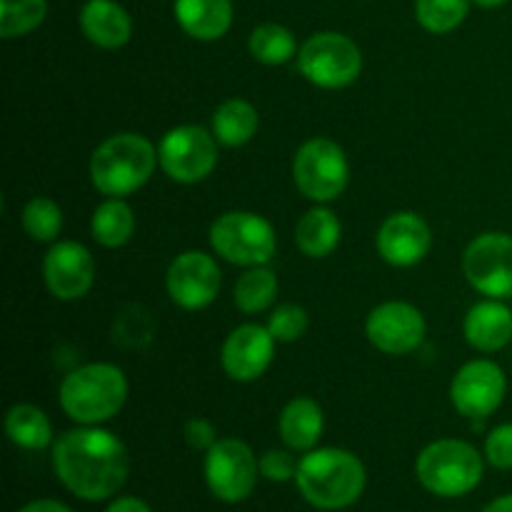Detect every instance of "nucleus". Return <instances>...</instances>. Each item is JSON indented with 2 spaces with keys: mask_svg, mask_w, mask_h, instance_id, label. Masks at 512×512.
I'll return each mask as SVG.
<instances>
[{
  "mask_svg": "<svg viewBox=\"0 0 512 512\" xmlns=\"http://www.w3.org/2000/svg\"><path fill=\"white\" fill-rule=\"evenodd\" d=\"M53 470L75 498L95 503L113 498L123 488L130 458L123 440L110 430L83 425L55 440Z\"/></svg>",
  "mask_w": 512,
  "mask_h": 512,
  "instance_id": "obj_1",
  "label": "nucleus"
},
{
  "mask_svg": "<svg viewBox=\"0 0 512 512\" xmlns=\"http://www.w3.org/2000/svg\"><path fill=\"white\" fill-rule=\"evenodd\" d=\"M295 483L313 508L343 510L363 495L365 465L350 450H310L298 463Z\"/></svg>",
  "mask_w": 512,
  "mask_h": 512,
  "instance_id": "obj_2",
  "label": "nucleus"
},
{
  "mask_svg": "<svg viewBox=\"0 0 512 512\" xmlns=\"http://www.w3.org/2000/svg\"><path fill=\"white\" fill-rule=\"evenodd\" d=\"M158 148L145 135L118 133L95 148L90 158V180L108 198H125L143 188L155 173Z\"/></svg>",
  "mask_w": 512,
  "mask_h": 512,
  "instance_id": "obj_3",
  "label": "nucleus"
},
{
  "mask_svg": "<svg viewBox=\"0 0 512 512\" xmlns=\"http://www.w3.org/2000/svg\"><path fill=\"white\" fill-rule=\"evenodd\" d=\"M128 378L110 363H90L65 375L60 408L80 425H100L115 418L128 400Z\"/></svg>",
  "mask_w": 512,
  "mask_h": 512,
  "instance_id": "obj_4",
  "label": "nucleus"
},
{
  "mask_svg": "<svg viewBox=\"0 0 512 512\" xmlns=\"http://www.w3.org/2000/svg\"><path fill=\"white\" fill-rule=\"evenodd\" d=\"M420 485L440 498H460L483 480V458L465 440H435L415 463Z\"/></svg>",
  "mask_w": 512,
  "mask_h": 512,
  "instance_id": "obj_5",
  "label": "nucleus"
},
{
  "mask_svg": "<svg viewBox=\"0 0 512 512\" xmlns=\"http://www.w3.org/2000/svg\"><path fill=\"white\" fill-rule=\"evenodd\" d=\"M298 68L308 83L323 90L348 88L363 73V53L353 38L335 30L315 33L300 45Z\"/></svg>",
  "mask_w": 512,
  "mask_h": 512,
  "instance_id": "obj_6",
  "label": "nucleus"
},
{
  "mask_svg": "<svg viewBox=\"0 0 512 512\" xmlns=\"http://www.w3.org/2000/svg\"><path fill=\"white\" fill-rule=\"evenodd\" d=\"M210 245L223 260L243 268L268 265L275 255V230L263 215L230 210L210 225Z\"/></svg>",
  "mask_w": 512,
  "mask_h": 512,
  "instance_id": "obj_7",
  "label": "nucleus"
},
{
  "mask_svg": "<svg viewBox=\"0 0 512 512\" xmlns=\"http://www.w3.org/2000/svg\"><path fill=\"white\" fill-rule=\"evenodd\" d=\"M295 188L313 203H330L348 188L350 163L345 150L330 138H310L293 160Z\"/></svg>",
  "mask_w": 512,
  "mask_h": 512,
  "instance_id": "obj_8",
  "label": "nucleus"
},
{
  "mask_svg": "<svg viewBox=\"0 0 512 512\" xmlns=\"http://www.w3.org/2000/svg\"><path fill=\"white\" fill-rule=\"evenodd\" d=\"M158 163L175 183H200L218 165V140L200 125H178L160 140Z\"/></svg>",
  "mask_w": 512,
  "mask_h": 512,
  "instance_id": "obj_9",
  "label": "nucleus"
},
{
  "mask_svg": "<svg viewBox=\"0 0 512 512\" xmlns=\"http://www.w3.org/2000/svg\"><path fill=\"white\" fill-rule=\"evenodd\" d=\"M260 463L248 443L238 438L218 440L205 455V480L210 493L223 503H240L258 483Z\"/></svg>",
  "mask_w": 512,
  "mask_h": 512,
  "instance_id": "obj_10",
  "label": "nucleus"
},
{
  "mask_svg": "<svg viewBox=\"0 0 512 512\" xmlns=\"http://www.w3.org/2000/svg\"><path fill=\"white\" fill-rule=\"evenodd\" d=\"M463 273L488 298H512V235L483 233L465 248Z\"/></svg>",
  "mask_w": 512,
  "mask_h": 512,
  "instance_id": "obj_11",
  "label": "nucleus"
},
{
  "mask_svg": "<svg viewBox=\"0 0 512 512\" xmlns=\"http://www.w3.org/2000/svg\"><path fill=\"white\" fill-rule=\"evenodd\" d=\"M165 288L178 308L203 310L218 298L223 288V273L213 255L203 250H185L170 263Z\"/></svg>",
  "mask_w": 512,
  "mask_h": 512,
  "instance_id": "obj_12",
  "label": "nucleus"
},
{
  "mask_svg": "<svg viewBox=\"0 0 512 512\" xmlns=\"http://www.w3.org/2000/svg\"><path fill=\"white\" fill-rule=\"evenodd\" d=\"M508 380L493 360H470L455 373L450 385V400L465 418L483 420L503 405Z\"/></svg>",
  "mask_w": 512,
  "mask_h": 512,
  "instance_id": "obj_13",
  "label": "nucleus"
},
{
  "mask_svg": "<svg viewBox=\"0 0 512 512\" xmlns=\"http://www.w3.org/2000/svg\"><path fill=\"white\" fill-rule=\"evenodd\" d=\"M423 313L403 300H388L370 310L365 320V335L385 355H408L425 340Z\"/></svg>",
  "mask_w": 512,
  "mask_h": 512,
  "instance_id": "obj_14",
  "label": "nucleus"
},
{
  "mask_svg": "<svg viewBox=\"0 0 512 512\" xmlns=\"http://www.w3.org/2000/svg\"><path fill=\"white\" fill-rule=\"evenodd\" d=\"M43 278L58 300H78L95 283V260L85 245L60 240L43 258Z\"/></svg>",
  "mask_w": 512,
  "mask_h": 512,
  "instance_id": "obj_15",
  "label": "nucleus"
},
{
  "mask_svg": "<svg viewBox=\"0 0 512 512\" xmlns=\"http://www.w3.org/2000/svg\"><path fill=\"white\" fill-rule=\"evenodd\" d=\"M275 343L278 340L270 335L268 325H238L225 338L223 353H220V363H223L225 375L230 380H238V383H253V380H258L270 368V363H273Z\"/></svg>",
  "mask_w": 512,
  "mask_h": 512,
  "instance_id": "obj_16",
  "label": "nucleus"
},
{
  "mask_svg": "<svg viewBox=\"0 0 512 512\" xmlns=\"http://www.w3.org/2000/svg\"><path fill=\"white\" fill-rule=\"evenodd\" d=\"M430 245H433L430 225L425 223L423 215L410 213V210L388 215L380 225L378 238H375L380 258L395 268L418 265L430 253Z\"/></svg>",
  "mask_w": 512,
  "mask_h": 512,
  "instance_id": "obj_17",
  "label": "nucleus"
},
{
  "mask_svg": "<svg viewBox=\"0 0 512 512\" xmlns=\"http://www.w3.org/2000/svg\"><path fill=\"white\" fill-rule=\"evenodd\" d=\"M463 333L475 350L495 353L512 340V310L503 300H480L465 315Z\"/></svg>",
  "mask_w": 512,
  "mask_h": 512,
  "instance_id": "obj_18",
  "label": "nucleus"
},
{
  "mask_svg": "<svg viewBox=\"0 0 512 512\" xmlns=\"http://www.w3.org/2000/svg\"><path fill=\"white\" fill-rule=\"evenodd\" d=\"M80 30L98 48L115 50L130 40L133 20L115 0H88L80 10Z\"/></svg>",
  "mask_w": 512,
  "mask_h": 512,
  "instance_id": "obj_19",
  "label": "nucleus"
},
{
  "mask_svg": "<svg viewBox=\"0 0 512 512\" xmlns=\"http://www.w3.org/2000/svg\"><path fill=\"white\" fill-rule=\"evenodd\" d=\"M175 20L193 40L223 38L233 25V3L230 0H175Z\"/></svg>",
  "mask_w": 512,
  "mask_h": 512,
  "instance_id": "obj_20",
  "label": "nucleus"
},
{
  "mask_svg": "<svg viewBox=\"0 0 512 512\" xmlns=\"http://www.w3.org/2000/svg\"><path fill=\"white\" fill-rule=\"evenodd\" d=\"M323 428V408H320L313 398H305V395L290 400L278 420V430L283 443L288 445L290 450H305V453L315 450V445L323 438Z\"/></svg>",
  "mask_w": 512,
  "mask_h": 512,
  "instance_id": "obj_21",
  "label": "nucleus"
},
{
  "mask_svg": "<svg viewBox=\"0 0 512 512\" xmlns=\"http://www.w3.org/2000/svg\"><path fill=\"white\" fill-rule=\"evenodd\" d=\"M340 235H343V225H340L338 215L325 208L323 203L310 208L295 225V243H298L300 253L313 260L328 258L338 248Z\"/></svg>",
  "mask_w": 512,
  "mask_h": 512,
  "instance_id": "obj_22",
  "label": "nucleus"
},
{
  "mask_svg": "<svg viewBox=\"0 0 512 512\" xmlns=\"http://www.w3.org/2000/svg\"><path fill=\"white\" fill-rule=\"evenodd\" d=\"M260 128V115L253 103L243 98H230L213 113V135L225 148H240L250 143Z\"/></svg>",
  "mask_w": 512,
  "mask_h": 512,
  "instance_id": "obj_23",
  "label": "nucleus"
},
{
  "mask_svg": "<svg viewBox=\"0 0 512 512\" xmlns=\"http://www.w3.org/2000/svg\"><path fill=\"white\" fill-rule=\"evenodd\" d=\"M90 233L103 248H123L135 233L133 208L123 198L103 200L90 220Z\"/></svg>",
  "mask_w": 512,
  "mask_h": 512,
  "instance_id": "obj_24",
  "label": "nucleus"
},
{
  "mask_svg": "<svg viewBox=\"0 0 512 512\" xmlns=\"http://www.w3.org/2000/svg\"><path fill=\"white\" fill-rule=\"evenodd\" d=\"M5 433L23 450H43L53 443V425L48 415L30 403H18L8 410Z\"/></svg>",
  "mask_w": 512,
  "mask_h": 512,
  "instance_id": "obj_25",
  "label": "nucleus"
},
{
  "mask_svg": "<svg viewBox=\"0 0 512 512\" xmlns=\"http://www.w3.org/2000/svg\"><path fill=\"white\" fill-rule=\"evenodd\" d=\"M250 53L263 65H285L288 60L298 58V40L293 30L280 23H260L250 33Z\"/></svg>",
  "mask_w": 512,
  "mask_h": 512,
  "instance_id": "obj_26",
  "label": "nucleus"
},
{
  "mask_svg": "<svg viewBox=\"0 0 512 512\" xmlns=\"http://www.w3.org/2000/svg\"><path fill=\"white\" fill-rule=\"evenodd\" d=\"M275 295H278V275L268 265H255L240 275L233 298L243 313L255 315L268 310L275 303Z\"/></svg>",
  "mask_w": 512,
  "mask_h": 512,
  "instance_id": "obj_27",
  "label": "nucleus"
},
{
  "mask_svg": "<svg viewBox=\"0 0 512 512\" xmlns=\"http://www.w3.org/2000/svg\"><path fill=\"white\" fill-rule=\"evenodd\" d=\"M48 15V0H0V38H20L38 28Z\"/></svg>",
  "mask_w": 512,
  "mask_h": 512,
  "instance_id": "obj_28",
  "label": "nucleus"
},
{
  "mask_svg": "<svg viewBox=\"0 0 512 512\" xmlns=\"http://www.w3.org/2000/svg\"><path fill=\"white\" fill-rule=\"evenodd\" d=\"M470 3L473 0H415V20L428 33L445 35L468 18Z\"/></svg>",
  "mask_w": 512,
  "mask_h": 512,
  "instance_id": "obj_29",
  "label": "nucleus"
},
{
  "mask_svg": "<svg viewBox=\"0 0 512 512\" xmlns=\"http://www.w3.org/2000/svg\"><path fill=\"white\" fill-rule=\"evenodd\" d=\"M23 230L35 243H55L63 230V210L50 198H33L23 208Z\"/></svg>",
  "mask_w": 512,
  "mask_h": 512,
  "instance_id": "obj_30",
  "label": "nucleus"
},
{
  "mask_svg": "<svg viewBox=\"0 0 512 512\" xmlns=\"http://www.w3.org/2000/svg\"><path fill=\"white\" fill-rule=\"evenodd\" d=\"M268 330L278 343H295L308 330V313L300 305L283 303L270 313Z\"/></svg>",
  "mask_w": 512,
  "mask_h": 512,
  "instance_id": "obj_31",
  "label": "nucleus"
},
{
  "mask_svg": "<svg viewBox=\"0 0 512 512\" xmlns=\"http://www.w3.org/2000/svg\"><path fill=\"white\" fill-rule=\"evenodd\" d=\"M485 458L493 468L512 470V423L490 430L485 440Z\"/></svg>",
  "mask_w": 512,
  "mask_h": 512,
  "instance_id": "obj_32",
  "label": "nucleus"
},
{
  "mask_svg": "<svg viewBox=\"0 0 512 512\" xmlns=\"http://www.w3.org/2000/svg\"><path fill=\"white\" fill-rule=\"evenodd\" d=\"M260 475L273 483H288L298 475V460L288 450H268L260 458Z\"/></svg>",
  "mask_w": 512,
  "mask_h": 512,
  "instance_id": "obj_33",
  "label": "nucleus"
},
{
  "mask_svg": "<svg viewBox=\"0 0 512 512\" xmlns=\"http://www.w3.org/2000/svg\"><path fill=\"white\" fill-rule=\"evenodd\" d=\"M185 443L193 450H210L215 443H218V435H215V428L210 420L205 418H193L185 423Z\"/></svg>",
  "mask_w": 512,
  "mask_h": 512,
  "instance_id": "obj_34",
  "label": "nucleus"
},
{
  "mask_svg": "<svg viewBox=\"0 0 512 512\" xmlns=\"http://www.w3.org/2000/svg\"><path fill=\"white\" fill-rule=\"evenodd\" d=\"M105 512H153V510H150L148 505L138 498H120V500H115V503L110 505Z\"/></svg>",
  "mask_w": 512,
  "mask_h": 512,
  "instance_id": "obj_35",
  "label": "nucleus"
},
{
  "mask_svg": "<svg viewBox=\"0 0 512 512\" xmlns=\"http://www.w3.org/2000/svg\"><path fill=\"white\" fill-rule=\"evenodd\" d=\"M18 512H73V510L65 508L63 503H55V500H35V503H28Z\"/></svg>",
  "mask_w": 512,
  "mask_h": 512,
  "instance_id": "obj_36",
  "label": "nucleus"
},
{
  "mask_svg": "<svg viewBox=\"0 0 512 512\" xmlns=\"http://www.w3.org/2000/svg\"><path fill=\"white\" fill-rule=\"evenodd\" d=\"M485 512H512V495H505V498L493 500V503L485 508Z\"/></svg>",
  "mask_w": 512,
  "mask_h": 512,
  "instance_id": "obj_37",
  "label": "nucleus"
},
{
  "mask_svg": "<svg viewBox=\"0 0 512 512\" xmlns=\"http://www.w3.org/2000/svg\"><path fill=\"white\" fill-rule=\"evenodd\" d=\"M475 5H480V8H500V5H505L508 0H473Z\"/></svg>",
  "mask_w": 512,
  "mask_h": 512,
  "instance_id": "obj_38",
  "label": "nucleus"
}]
</instances>
